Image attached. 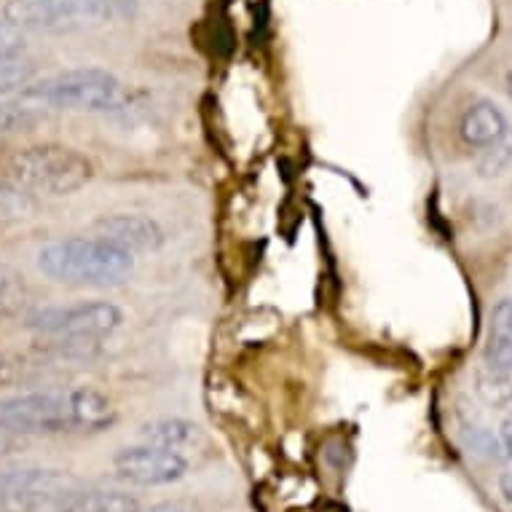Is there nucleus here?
<instances>
[{"mask_svg":"<svg viewBox=\"0 0 512 512\" xmlns=\"http://www.w3.org/2000/svg\"><path fill=\"white\" fill-rule=\"evenodd\" d=\"M94 164L68 145H30L0 161V180L27 196H70L92 183Z\"/></svg>","mask_w":512,"mask_h":512,"instance_id":"obj_1","label":"nucleus"},{"mask_svg":"<svg viewBox=\"0 0 512 512\" xmlns=\"http://www.w3.org/2000/svg\"><path fill=\"white\" fill-rule=\"evenodd\" d=\"M38 269L65 285H118L135 269V255L102 236H70L38 252Z\"/></svg>","mask_w":512,"mask_h":512,"instance_id":"obj_2","label":"nucleus"},{"mask_svg":"<svg viewBox=\"0 0 512 512\" xmlns=\"http://www.w3.org/2000/svg\"><path fill=\"white\" fill-rule=\"evenodd\" d=\"M137 14V0H6L3 17L22 33H70L118 25Z\"/></svg>","mask_w":512,"mask_h":512,"instance_id":"obj_3","label":"nucleus"},{"mask_svg":"<svg viewBox=\"0 0 512 512\" xmlns=\"http://www.w3.org/2000/svg\"><path fill=\"white\" fill-rule=\"evenodd\" d=\"M124 100V89L113 73L102 68L65 70L30 84L19 94V105L27 110H89L108 113Z\"/></svg>","mask_w":512,"mask_h":512,"instance_id":"obj_4","label":"nucleus"},{"mask_svg":"<svg viewBox=\"0 0 512 512\" xmlns=\"http://www.w3.org/2000/svg\"><path fill=\"white\" fill-rule=\"evenodd\" d=\"M0 427L11 435H65L81 432L78 389L27 392L0 400Z\"/></svg>","mask_w":512,"mask_h":512,"instance_id":"obj_5","label":"nucleus"},{"mask_svg":"<svg viewBox=\"0 0 512 512\" xmlns=\"http://www.w3.org/2000/svg\"><path fill=\"white\" fill-rule=\"evenodd\" d=\"M124 314L110 301H84L73 306H43L27 317V328L62 341H94L121 328Z\"/></svg>","mask_w":512,"mask_h":512,"instance_id":"obj_6","label":"nucleus"},{"mask_svg":"<svg viewBox=\"0 0 512 512\" xmlns=\"http://www.w3.org/2000/svg\"><path fill=\"white\" fill-rule=\"evenodd\" d=\"M113 467H116L118 478L143 488L172 486L177 480H183L188 472V462L183 454L148 443L121 448L113 456Z\"/></svg>","mask_w":512,"mask_h":512,"instance_id":"obj_7","label":"nucleus"},{"mask_svg":"<svg viewBox=\"0 0 512 512\" xmlns=\"http://www.w3.org/2000/svg\"><path fill=\"white\" fill-rule=\"evenodd\" d=\"M97 231L102 239L118 244L126 252H156L164 244V231L153 218L140 212H116L97 220Z\"/></svg>","mask_w":512,"mask_h":512,"instance_id":"obj_8","label":"nucleus"},{"mask_svg":"<svg viewBox=\"0 0 512 512\" xmlns=\"http://www.w3.org/2000/svg\"><path fill=\"white\" fill-rule=\"evenodd\" d=\"M459 135L470 148H494L507 137V118L494 102H475L464 110Z\"/></svg>","mask_w":512,"mask_h":512,"instance_id":"obj_9","label":"nucleus"},{"mask_svg":"<svg viewBox=\"0 0 512 512\" xmlns=\"http://www.w3.org/2000/svg\"><path fill=\"white\" fill-rule=\"evenodd\" d=\"M483 357L488 368L512 370V298H502L491 309Z\"/></svg>","mask_w":512,"mask_h":512,"instance_id":"obj_10","label":"nucleus"},{"mask_svg":"<svg viewBox=\"0 0 512 512\" xmlns=\"http://www.w3.org/2000/svg\"><path fill=\"white\" fill-rule=\"evenodd\" d=\"M202 429L196 427L194 421L185 419H156L148 421L140 427V440L148 445H159V448H169V451H183L191 445L199 443Z\"/></svg>","mask_w":512,"mask_h":512,"instance_id":"obj_11","label":"nucleus"},{"mask_svg":"<svg viewBox=\"0 0 512 512\" xmlns=\"http://www.w3.org/2000/svg\"><path fill=\"white\" fill-rule=\"evenodd\" d=\"M475 389L488 405L507 408L512 405V370H496L486 365L475 378Z\"/></svg>","mask_w":512,"mask_h":512,"instance_id":"obj_12","label":"nucleus"},{"mask_svg":"<svg viewBox=\"0 0 512 512\" xmlns=\"http://www.w3.org/2000/svg\"><path fill=\"white\" fill-rule=\"evenodd\" d=\"M30 210H33L30 196L17 191V188L6 183V180H0V223L25 218Z\"/></svg>","mask_w":512,"mask_h":512,"instance_id":"obj_13","label":"nucleus"},{"mask_svg":"<svg viewBox=\"0 0 512 512\" xmlns=\"http://www.w3.org/2000/svg\"><path fill=\"white\" fill-rule=\"evenodd\" d=\"M33 73V65L30 62H19V57L0 59V92H9V89H17V86H27V78Z\"/></svg>","mask_w":512,"mask_h":512,"instance_id":"obj_14","label":"nucleus"},{"mask_svg":"<svg viewBox=\"0 0 512 512\" xmlns=\"http://www.w3.org/2000/svg\"><path fill=\"white\" fill-rule=\"evenodd\" d=\"M30 113H33V110L22 108L19 102L0 100V135H9V132H17V129L30 124V121H33Z\"/></svg>","mask_w":512,"mask_h":512,"instance_id":"obj_15","label":"nucleus"},{"mask_svg":"<svg viewBox=\"0 0 512 512\" xmlns=\"http://www.w3.org/2000/svg\"><path fill=\"white\" fill-rule=\"evenodd\" d=\"M25 301V287L19 285V279L11 271L0 269V311L17 309Z\"/></svg>","mask_w":512,"mask_h":512,"instance_id":"obj_16","label":"nucleus"},{"mask_svg":"<svg viewBox=\"0 0 512 512\" xmlns=\"http://www.w3.org/2000/svg\"><path fill=\"white\" fill-rule=\"evenodd\" d=\"M22 49H25V33L3 19V22H0V59L19 57Z\"/></svg>","mask_w":512,"mask_h":512,"instance_id":"obj_17","label":"nucleus"},{"mask_svg":"<svg viewBox=\"0 0 512 512\" xmlns=\"http://www.w3.org/2000/svg\"><path fill=\"white\" fill-rule=\"evenodd\" d=\"M486 151H488V156H486V161L480 164V172H483V175H499L504 164H507V159H510V148L499 143V145H494V148H486Z\"/></svg>","mask_w":512,"mask_h":512,"instance_id":"obj_18","label":"nucleus"},{"mask_svg":"<svg viewBox=\"0 0 512 512\" xmlns=\"http://www.w3.org/2000/svg\"><path fill=\"white\" fill-rule=\"evenodd\" d=\"M135 512H194V507L185 502H159L153 504V507H148V510H140V507H137Z\"/></svg>","mask_w":512,"mask_h":512,"instance_id":"obj_19","label":"nucleus"},{"mask_svg":"<svg viewBox=\"0 0 512 512\" xmlns=\"http://www.w3.org/2000/svg\"><path fill=\"white\" fill-rule=\"evenodd\" d=\"M19 435H11L9 429L0 427V456H9L14 451H19Z\"/></svg>","mask_w":512,"mask_h":512,"instance_id":"obj_20","label":"nucleus"},{"mask_svg":"<svg viewBox=\"0 0 512 512\" xmlns=\"http://www.w3.org/2000/svg\"><path fill=\"white\" fill-rule=\"evenodd\" d=\"M502 445L504 451H507V456L512 459V421H504L502 424Z\"/></svg>","mask_w":512,"mask_h":512,"instance_id":"obj_21","label":"nucleus"},{"mask_svg":"<svg viewBox=\"0 0 512 512\" xmlns=\"http://www.w3.org/2000/svg\"><path fill=\"white\" fill-rule=\"evenodd\" d=\"M499 491H502L504 499L512 504V475H502V480H499Z\"/></svg>","mask_w":512,"mask_h":512,"instance_id":"obj_22","label":"nucleus"},{"mask_svg":"<svg viewBox=\"0 0 512 512\" xmlns=\"http://www.w3.org/2000/svg\"><path fill=\"white\" fill-rule=\"evenodd\" d=\"M6 488H9V470H0V502L6 496Z\"/></svg>","mask_w":512,"mask_h":512,"instance_id":"obj_23","label":"nucleus"},{"mask_svg":"<svg viewBox=\"0 0 512 512\" xmlns=\"http://www.w3.org/2000/svg\"><path fill=\"white\" fill-rule=\"evenodd\" d=\"M507 94H510V100H512V70L507 73Z\"/></svg>","mask_w":512,"mask_h":512,"instance_id":"obj_24","label":"nucleus"},{"mask_svg":"<svg viewBox=\"0 0 512 512\" xmlns=\"http://www.w3.org/2000/svg\"><path fill=\"white\" fill-rule=\"evenodd\" d=\"M0 365H3V362H0Z\"/></svg>","mask_w":512,"mask_h":512,"instance_id":"obj_25","label":"nucleus"}]
</instances>
